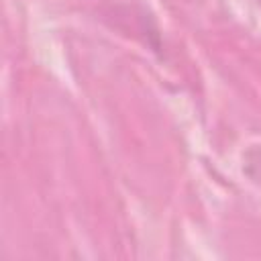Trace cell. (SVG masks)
Here are the masks:
<instances>
[{
    "mask_svg": "<svg viewBox=\"0 0 261 261\" xmlns=\"http://www.w3.org/2000/svg\"><path fill=\"white\" fill-rule=\"evenodd\" d=\"M243 171L247 177H251L255 184L261 186V147L255 145L245 151L243 155Z\"/></svg>",
    "mask_w": 261,
    "mask_h": 261,
    "instance_id": "obj_1",
    "label": "cell"
}]
</instances>
